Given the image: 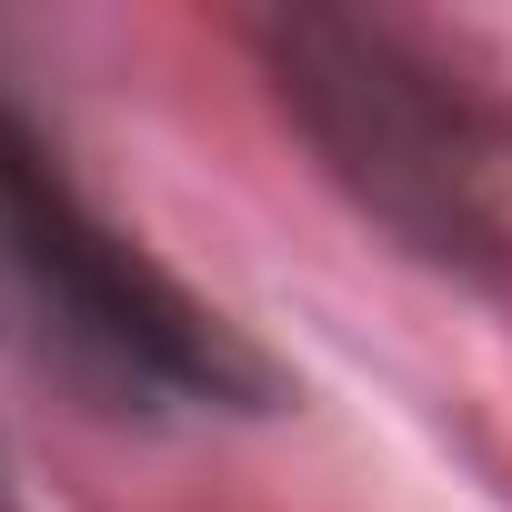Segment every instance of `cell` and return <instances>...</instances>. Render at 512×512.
Masks as SVG:
<instances>
[{
    "instance_id": "1",
    "label": "cell",
    "mask_w": 512,
    "mask_h": 512,
    "mask_svg": "<svg viewBox=\"0 0 512 512\" xmlns=\"http://www.w3.org/2000/svg\"><path fill=\"white\" fill-rule=\"evenodd\" d=\"M0 332L101 412H272V362L121 241L0 101Z\"/></svg>"
},
{
    "instance_id": "3",
    "label": "cell",
    "mask_w": 512,
    "mask_h": 512,
    "mask_svg": "<svg viewBox=\"0 0 512 512\" xmlns=\"http://www.w3.org/2000/svg\"><path fill=\"white\" fill-rule=\"evenodd\" d=\"M0 512H21V472H11V452H0Z\"/></svg>"
},
{
    "instance_id": "2",
    "label": "cell",
    "mask_w": 512,
    "mask_h": 512,
    "mask_svg": "<svg viewBox=\"0 0 512 512\" xmlns=\"http://www.w3.org/2000/svg\"><path fill=\"white\" fill-rule=\"evenodd\" d=\"M262 51H272V81H282L292 121L352 181V201L372 221H392L432 262H472L492 241L482 141H472V121L442 101V81L422 61H402L382 31L332 21V11L262 21Z\"/></svg>"
}]
</instances>
